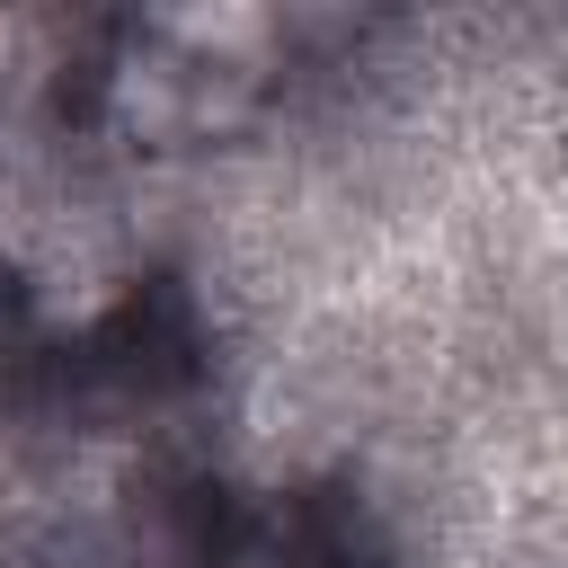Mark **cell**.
<instances>
[{"label":"cell","mask_w":568,"mask_h":568,"mask_svg":"<svg viewBox=\"0 0 568 568\" xmlns=\"http://www.w3.org/2000/svg\"><path fill=\"white\" fill-rule=\"evenodd\" d=\"M27 80V18L18 9H0V98Z\"/></svg>","instance_id":"2"},{"label":"cell","mask_w":568,"mask_h":568,"mask_svg":"<svg viewBox=\"0 0 568 568\" xmlns=\"http://www.w3.org/2000/svg\"><path fill=\"white\" fill-rule=\"evenodd\" d=\"M204 568H328V559H320L293 524H248V532H231Z\"/></svg>","instance_id":"1"},{"label":"cell","mask_w":568,"mask_h":568,"mask_svg":"<svg viewBox=\"0 0 568 568\" xmlns=\"http://www.w3.org/2000/svg\"><path fill=\"white\" fill-rule=\"evenodd\" d=\"M0 328H9V275H0Z\"/></svg>","instance_id":"3"}]
</instances>
